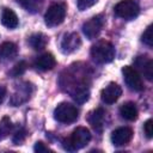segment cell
Returning a JSON list of instances; mask_svg holds the SVG:
<instances>
[{
    "instance_id": "cell-18",
    "label": "cell",
    "mask_w": 153,
    "mask_h": 153,
    "mask_svg": "<svg viewBox=\"0 0 153 153\" xmlns=\"http://www.w3.org/2000/svg\"><path fill=\"white\" fill-rule=\"evenodd\" d=\"M72 97L78 104H84L90 98V90L85 85H81L78 88L75 87L74 92H72Z\"/></svg>"
},
{
    "instance_id": "cell-19",
    "label": "cell",
    "mask_w": 153,
    "mask_h": 153,
    "mask_svg": "<svg viewBox=\"0 0 153 153\" xmlns=\"http://www.w3.org/2000/svg\"><path fill=\"white\" fill-rule=\"evenodd\" d=\"M17 1H18V4H19L20 6H23L26 11L35 13V12H37V11L42 7L44 0H17Z\"/></svg>"
},
{
    "instance_id": "cell-2",
    "label": "cell",
    "mask_w": 153,
    "mask_h": 153,
    "mask_svg": "<svg viewBox=\"0 0 153 153\" xmlns=\"http://www.w3.org/2000/svg\"><path fill=\"white\" fill-rule=\"evenodd\" d=\"M115 55L114 45L106 41H99L91 48V56L98 63H109L115 59Z\"/></svg>"
},
{
    "instance_id": "cell-14",
    "label": "cell",
    "mask_w": 153,
    "mask_h": 153,
    "mask_svg": "<svg viewBox=\"0 0 153 153\" xmlns=\"http://www.w3.org/2000/svg\"><path fill=\"white\" fill-rule=\"evenodd\" d=\"M48 37L42 33V32H37V33H32L29 38H27V44L35 49V50H42L47 47L48 44Z\"/></svg>"
},
{
    "instance_id": "cell-25",
    "label": "cell",
    "mask_w": 153,
    "mask_h": 153,
    "mask_svg": "<svg viewBox=\"0 0 153 153\" xmlns=\"http://www.w3.org/2000/svg\"><path fill=\"white\" fill-rule=\"evenodd\" d=\"M24 139H25V131H24V130H20V131H17V133L13 135L12 141H13L14 145H20V143L24 141Z\"/></svg>"
},
{
    "instance_id": "cell-12",
    "label": "cell",
    "mask_w": 153,
    "mask_h": 153,
    "mask_svg": "<svg viewBox=\"0 0 153 153\" xmlns=\"http://www.w3.org/2000/svg\"><path fill=\"white\" fill-rule=\"evenodd\" d=\"M55 65H56V60L54 55L49 53L42 54L35 60V67L38 68L39 71H50L55 67Z\"/></svg>"
},
{
    "instance_id": "cell-20",
    "label": "cell",
    "mask_w": 153,
    "mask_h": 153,
    "mask_svg": "<svg viewBox=\"0 0 153 153\" xmlns=\"http://www.w3.org/2000/svg\"><path fill=\"white\" fill-rule=\"evenodd\" d=\"M12 129V122L8 117H4L0 121V141L8 136L10 131Z\"/></svg>"
},
{
    "instance_id": "cell-7",
    "label": "cell",
    "mask_w": 153,
    "mask_h": 153,
    "mask_svg": "<svg viewBox=\"0 0 153 153\" xmlns=\"http://www.w3.org/2000/svg\"><path fill=\"white\" fill-rule=\"evenodd\" d=\"M103 25H104V19L102 16L92 17L91 19H88L87 22L84 23L82 32L88 39H93L99 35V32L103 29Z\"/></svg>"
},
{
    "instance_id": "cell-9",
    "label": "cell",
    "mask_w": 153,
    "mask_h": 153,
    "mask_svg": "<svg viewBox=\"0 0 153 153\" xmlns=\"http://www.w3.org/2000/svg\"><path fill=\"white\" fill-rule=\"evenodd\" d=\"M122 94V88L118 84L110 82L108 86H105L102 90L100 98L105 104H114Z\"/></svg>"
},
{
    "instance_id": "cell-27",
    "label": "cell",
    "mask_w": 153,
    "mask_h": 153,
    "mask_svg": "<svg viewBox=\"0 0 153 153\" xmlns=\"http://www.w3.org/2000/svg\"><path fill=\"white\" fill-rule=\"evenodd\" d=\"M5 96H6V88L4 86H0V103H2Z\"/></svg>"
},
{
    "instance_id": "cell-13",
    "label": "cell",
    "mask_w": 153,
    "mask_h": 153,
    "mask_svg": "<svg viewBox=\"0 0 153 153\" xmlns=\"http://www.w3.org/2000/svg\"><path fill=\"white\" fill-rule=\"evenodd\" d=\"M18 54V48L13 42H4L0 44V60L10 61L13 60Z\"/></svg>"
},
{
    "instance_id": "cell-17",
    "label": "cell",
    "mask_w": 153,
    "mask_h": 153,
    "mask_svg": "<svg viewBox=\"0 0 153 153\" xmlns=\"http://www.w3.org/2000/svg\"><path fill=\"white\" fill-rule=\"evenodd\" d=\"M104 118H105V111L102 108H98L93 111H91L87 116V121L88 123L94 128V129H99L102 128L103 123H104Z\"/></svg>"
},
{
    "instance_id": "cell-11",
    "label": "cell",
    "mask_w": 153,
    "mask_h": 153,
    "mask_svg": "<svg viewBox=\"0 0 153 153\" xmlns=\"http://www.w3.org/2000/svg\"><path fill=\"white\" fill-rule=\"evenodd\" d=\"M134 63H135L136 68L143 74V76L148 81H151L153 79V61H152V59H149L148 56L141 55L135 59Z\"/></svg>"
},
{
    "instance_id": "cell-5",
    "label": "cell",
    "mask_w": 153,
    "mask_h": 153,
    "mask_svg": "<svg viewBox=\"0 0 153 153\" xmlns=\"http://www.w3.org/2000/svg\"><path fill=\"white\" fill-rule=\"evenodd\" d=\"M66 5L65 4H54L48 7L45 14H44V22L48 26H57L60 25L66 17Z\"/></svg>"
},
{
    "instance_id": "cell-23",
    "label": "cell",
    "mask_w": 153,
    "mask_h": 153,
    "mask_svg": "<svg viewBox=\"0 0 153 153\" xmlns=\"http://www.w3.org/2000/svg\"><path fill=\"white\" fill-rule=\"evenodd\" d=\"M98 2V0H78L76 1V6L79 11H85L90 7H92L93 5H96Z\"/></svg>"
},
{
    "instance_id": "cell-16",
    "label": "cell",
    "mask_w": 153,
    "mask_h": 153,
    "mask_svg": "<svg viewBox=\"0 0 153 153\" xmlns=\"http://www.w3.org/2000/svg\"><path fill=\"white\" fill-rule=\"evenodd\" d=\"M1 23L8 29H16L18 26V17L11 8H4L1 12Z\"/></svg>"
},
{
    "instance_id": "cell-10",
    "label": "cell",
    "mask_w": 153,
    "mask_h": 153,
    "mask_svg": "<svg viewBox=\"0 0 153 153\" xmlns=\"http://www.w3.org/2000/svg\"><path fill=\"white\" fill-rule=\"evenodd\" d=\"M133 137V130L128 127H120L115 129L111 134V142L114 146H124Z\"/></svg>"
},
{
    "instance_id": "cell-21",
    "label": "cell",
    "mask_w": 153,
    "mask_h": 153,
    "mask_svg": "<svg viewBox=\"0 0 153 153\" xmlns=\"http://www.w3.org/2000/svg\"><path fill=\"white\" fill-rule=\"evenodd\" d=\"M26 67H27V66H26V62H25V61H19L18 63H16V65L12 67V69L8 72V74H10L12 78L19 76V75H22V74L25 73Z\"/></svg>"
},
{
    "instance_id": "cell-15",
    "label": "cell",
    "mask_w": 153,
    "mask_h": 153,
    "mask_svg": "<svg viewBox=\"0 0 153 153\" xmlns=\"http://www.w3.org/2000/svg\"><path fill=\"white\" fill-rule=\"evenodd\" d=\"M120 114L127 121H135L137 118V108L133 102H126L121 105Z\"/></svg>"
},
{
    "instance_id": "cell-8",
    "label": "cell",
    "mask_w": 153,
    "mask_h": 153,
    "mask_svg": "<svg viewBox=\"0 0 153 153\" xmlns=\"http://www.w3.org/2000/svg\"><path fill=\"white\" fill-rule=\"evenodd\" d=\"M81 45V39L76 32L66 33L61 41V50L63 54H71L79 49Z\"/></svg>"
},
{
    "instance_id": "cell-22",
    "label": "cell",
    "mask_w": 153,
    "mask_h": 153,
    "mask_svg": "<svg viewBox=\"0 0 153 153\" xmlns=\"http://www.w3.org/2000/svg\"><path fill=\"white\" fill-rule=\"evenodd\" d=\"M152 30H153V26L152 25L147 26V29L145 30V32L142 33V37H141L142 42L146 45H148L149 48L153 47V32H152Z\"/></svg>"
},
{
    "instance_id": "cell-26",
    "label": "cell",
    "mask_w": 153,
    "mask_h": 153,
    "mask_svg": "<svg viewBox=\"0 0 153 153\" xmlns=\"http://www.w3.org/2000/svg\"><path fill=\"white\" fill-rule=\"evenodd\" d=\"M33 151L37 152V153H42V152H48V151H51V149H50L49 147H47L43 142L38 141V142H36V145H35V147H33Z\"/></svg>"
},
{
    "instance_id": "cell-1",
    "label": "cell",
    "mask_w": 153,
    "mask_h": 153,
    "mask_svg": "<svg viewBox=\"0 0 153 153\" xmlns=\"http://www.w3.org/2000/svg\"><path fill=\"white\" fill-rule=\"evenodd\" d=\"M91 133L86 127H78L73 130L71 136L62 141V147L68 152H74L84 148L91 141Z\"/></svg>"
},
{
    "instance_id": "cell-4",
    "label": "cell",
    "mask_w": 153,
    "mask_h": 153,
    "mask_svg": "<svg viewBox=\"0 0 153 153\" xmlns=\"http://www.w3.org/2000/svg\"><path fill=\"white\" fill-rule=\"evenodd\" d=\"M114 12L118 18L131 20L137 17L140 12V7L134 0H122L114 7Z\"/></svg>"
},
{
    "instance_id": "cell-24",
    "label": "cell",
    "mask_w": 153,
    "mask_h": 153,
    "mask_svg": "<svg viewBox=\"0 0 153 153\" xmlns=\"http://www.w3.org/2000/svg\"><path fill=\"white\" fill-rule=\"evenodd\" d=\"M143 129H145V133H146V136L148 139H151L153 136V121L149 118L143 124Z\"/></svg>"
},
{
    "instance_id": "cell-3",
    "label": "cell",
    "mask_w": 153,
    "mask_h": 153,
    "mask_svg": "<svg viewBox=\"0 0 153 153\" xmlns=\"http://www.w3.org/2000/svg\"><path fill=\"white\" fill-rule=\"evenodd\" d=\"M54 117L60 123H73L79 117V110L69 103H60L54 110Z\"/></svg>"
},
{
    "instance_id": "cell-6",
    "label": "cell",
    "mask_w": 153,
    "mask_h": 153,
    "mask_svg": "<svg viewBox=\"0 0 153 153\" xmlns=\"http://www.w3.org/2000/svg\"><path fill=\"white\" fill-rule=\"evenodd\" d=\"M122 74H123V79L124 82L127 84V86L133 90V91H141L143 88V84L141 80V76L139 74V72L130 67V66H124L122 68Z\"/></svg>"
}]
</instances>
